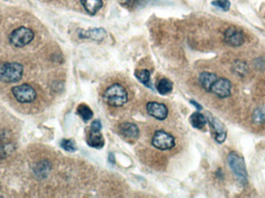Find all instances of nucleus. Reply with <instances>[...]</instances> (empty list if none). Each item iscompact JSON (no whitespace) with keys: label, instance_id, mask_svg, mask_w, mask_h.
<instances>
[{"label":"nucleus","instance_id":"obj_21","mask_svg":"<svg viewBox=\"0 0 265 198\" xmlns=\"http://www.w3.org/2000/svg\"><path fill=\"white\" fill-rule=\"evenodd\" d=\"M253 121L256 124L261 125L265 123V106L257 108L253 113Z\"/></svg>","mask_w":265,"mask_h":198},{"label":"nucleus","instance_id":"obj_2","mask_svg":"<svg viewBox=\"0 0 265 198\" xmlns=\"http://www.w3.org/2000/svg\"><path fill=\"white\" fill-rule=\"evenodd\" d=\"M24 67L17 62H6L0 64V82L14 83L22 79Z\"/></svg>","mask_w":265,"mask_h":198},{"label":"nucleus","instance_id":"obj_22","mask_svg":"<svg viewBox=\"0 0 265 198\" xmlns=\"http://www.w3.org/2000/svg\"><path fill=\"white\" fill-rule=\"evenodd\" d=\"M61 146L68 152L73 153L77 151L76 145L72 139H63L61 142Z\"/></svg>","mask_w":265,"mask_h":198},{"label":"nucleus","instance_id":"obj_26","mask_svg":"<svg viewBox=\"0 0 265 198\" xmlns=\"http://www.w3.org/2000/svg\"><path fill=\"white\" fill-rule=\"evenodd\" d=\"M108 160H109V163H115V158H114V156L112 154H109V157H108Z\"/></svg>","mask_w":265,"mask_h":198},{"label":"nucleus","instance_id":"obj_6","mask_svg":"<svg viewBox=\"0 0 265 198\" xmlns=\"http://www.w3.org/2000/svg\"><path fill=\"white\" fill-rule=\"evenodd\" d=\"M12 93L16 101L20 103H31L37 97L35 89L28 84L18 85L12 88Z\"/></svg>","mask_w":265,"mask_h":198},{"label":"nucleus","instance_id":"obj_16","mask_svg":"<svg viewBox=\"0 0 265 198\" xmlns=\"http://www.w3.org/2000/svg\"><path fill=\"white\" fill-rule=\"evenodd\" d=\"M189 121H190L191 125L197 130H203L207 123V119L204 115L198 112H194L191 115Z\"/></svg>","mask_w":265,"mask_h":198},{"label":"nucleus","instance_id":"obj_15","mask_svg":"<svg viewBox=\"0 0 265 198\" xmlns=\"http://www.w3.org/2000/svg\"><path fill=\"white\" fill-rule=\"evenodd\" d=\"M105 37H106V32L102 28H93L80 34L81 38L91 39L96 41H102Z\"/></svg>","mask_w":265,"mask_h":198},{"label":"nucleus","instance_id":"obj_3","mask_svg":"<svg viewBox=\"0 0 265 198\" xmlns=\"http://www.w3.org/2000/svg\"><path fill=\"white\" fill-rule=\"evenodd\" d=\"M228 163L238 182L242 185H246L248 184V171L243 157L232 151L228 155Z\"/></svg>","mask_w":265,"mask_h":198},{"label":"nucleus","instance_id":"obj_14","mask_svg":"<svg viewBox=\"0 0 265 198\" xmlns=\"http://www.w3.org/2000/svg\"><path fill=\"white\" fill-rule=\"evenodd\" d=\"M217 79L216 75L207 71L200 73V77H198L200 85L206 91H209V92L210 91L211 87Z\"/></svg>","mask_w":265,"mask_h":198},{"label":"nucleus","instance_id":"obj_7","mask_svg":"<svg viewBox=\"0 0 265 198\" xmlns=\"http://www.w3.org/2000/svg\"><path fill=\"white\" fill-rule=\"evenodd\" d=\"M209 92L220 98L228 97L231 94V83L227 79H217L211 87Z\"/></svg>","mask_w":265,"mask_h":198},{"label":"nucleus","instance_id":"obj_12","mask_svg":"<svg viewBox=\"0 0 265 198\" xmlns=\"http://www.w3.org/2000/svg\"><path fill=\"white\" fill-rule=\"evenodd\" d=\"M87 144L94 148H102L105 145V139L100 131L90 130L86 138Z\"/></svg>","mask_w":265,"mask_h":198},{"label":"nucleus","instance_id":"obj_25","mask_svg":"<svg viewBox=\"0 0 265 198\" xmlns=\"http://www.w3.org/2000/svg\"><path fill=\"white\" fill-rule=\"evenodd\" d=\"M191 103H192V104H193L194 106H195V107L196 108V109H198V110H202V109H203V107H202V106H200V105L198 104V103H197L196 102L191 101Z\"/></svg>","mask_w":265,"mask_h":198},{"label":"nucleus","instance_id":"obj_1","mask_svg":"<svg viewBox=\"0 0 265 198\" xmlns=\"http://www.w3.org/2000/svg\"><path fill=\"white\" fill-rule=\"evenodd\" d=\"M103 99L106 104L112 107H122L127 103V91L123 85L114 84L105 90Z\"/></svg>","mask_w":265,"mask_h":198},{"label":"nucleus","instance_id":"obj_20","mask_svg":"<svg viewBox=\"0 0 265 198\" xmlns=\"http://www.w3.org/2000/svg\"><path fill=\"white\" fill-rule=\"evenodd\" d=\"M232 69H233L235 73H236L238 76H240V77L246 76L248 72V64L241 61H234Z\"/></svg>","mask_w":265,"mask_h":198},{"label":"nucleus","instance_id":"obj_9","mask_svg":"<svg viewBox=\"0 0 265 198\" xmlns=\"http://www.w3.org/2000/svg\"><path fill=\"white\" fill-rule=\"evenodd\" d=\"M147 113L149 115L156 118V119L165 120L168 115V109L165 104L156 103V102H150L146 106Z\"/></svg>","mask_w":265,"mask_h":198},{"label":"nucleus","instance_id":"obj_8","mask_svg":"<svg viewBox=\"0 0 265 198\" xmlns=\"http://www.w3.org/2000/svg\"><path fill=\"white\" fill-rule=\"evenodd\" d=\"M224 40L230 46L236 47L245 43V35L240 30L231 27L224 33Z\"/></svg>","mask_w":265,"mask_h":198},{"label":"nucleus","instance_id":"obj_18","mask_svg":"<svg viewBox=\"0 0 265 198\" xmlns=\"http://www.w3.org/2000/svg\"><path fill=\"white\" fill-rule=\"evenodd\" d=\"M135 76L143 85H145L147 88H152V84L150 82V72L148 70L143 69V70H136Z\"/></svg>","mask_w":265,"mask_h":198},{"label":"nucleus","instance_id":"obj_13","mask_svg":"<svg viewBox=\"0 0 265 198\" xmlns=\"http://www.w3.org/2000/svg\"><path fill=\"white\" fill-rule=\"evenodd\" d=\"M81 4L89 14L96 15L103 6L102 0H81Z\"/></svg>","mask_w":265,"mask_h":198},{"label":"nucleus","instance_id":"obj_4","mask_svg":"<svg viewBox=\"0 0 265 198\" xmlns=\"http://www.w3.org/2000/svg\"><path fill=\"white\" fill-rule=\"evenodd\" d=\"M34 33L30 28H21L14 30L10 36V42L16 47H24L34 40Z\"/></svg>","mask_w":265,"mask_h":198},{"label":"nucleus","instance_id":"obj_24","mask_svg":"<svg viewBox=\"0 0 265 198\" xmlns=\"http://www.w3.org/2000/svg\"><path fill=\"white\" fill-rule=\"evenodd\" d=\"M90 130H95V131H100L102 130V124L99 120H95L92 122Z\"/></svg>","mask_w":265,"mask_h":198},{"label":"nucleus","instance_id":"obj_5","mask_svg":"<svg viewBox=\"0 0 265 198\" xmlns=\"http://www.w3.org/2000/svg\"><path fill=\"white\" fill-rule=\"evenodd\" d=\"M152 145L160 151L171 150L175 145L174 136L164 130H158L152 138Z\"/></svg>","mask_w":265,"mask_h":198},{"label":"nucleus","instance_id":"obj_23","mask_svg":"<svg viewBox=\"0 0 265 198\" xmlns=\"http://www.w3.org/2000/svg\"><path fill=\"white\" fill-rule=\"evenodd\" d=\"M212 4L224 11H228L230 10V3L229 0H215L212 2Z\"/></svg>","mask_w":265,"mask_h":198},{"label":"nucleus","instance_id":"obj_11","mask_svg":"<svg viewBox=\"0 0 265 198\" xmlns=\"http://www.w3.org/2000/svg\"><path fill=\"white\" fill-rule=\"evenodd\" d=\"M119 132L120 135L127 140H135L139 136L140 130L135 123L124 122L119 126Z\"/></svg>","mask_w":265,"mask_h":198},{"label":"nucleus","instance_id":"obj_17","mask_svg":"<svg viewBox=\"0 0 265 198\" xmlns=\"http://www.w3.org/2000/svg\"><path fill=\"white\" fill-rule=\"evenodd\" d=\"M157 91L162 95L169 94L173 89V83L167 79H162L157 83Z\"/></svg>","mask_w":265,"mask_h":198},{"label":"nucleus","instance_id":"obj_19","mask_svg":"<svg viewBox=\"0 0 265 198\" xmlns=\"http://www.w3.org/2000/svg\"><path fill=\"white\" fill-rule=\"evenodd\" d=\"M77 113L85 121H90L93 117V110L85 104H81L78 106Z\"/></svg>","mask_w":265,"mask_h":198},{"label":"nucleus","instance_id":"obj_10","mask_svg":"<svg viewBox=\"0 0 265 198\" xmlns=\"http://www.w3.org/2000/svg\"><path fill=\"white\" fill-rule=\"evenodd\" d=\"M208 121L214 132L215 139L216 142L219 144L224 143L227 136V129L224 125V123L221 122L217 118L212 116V115L208 116Z\"/></svg>","mask_w":265,"mask_h":198}]
</instances>
